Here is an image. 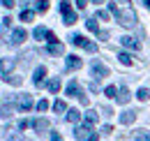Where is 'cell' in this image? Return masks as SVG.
Instances as JSON below:
<instances>
[{"mask_svg": "<svg viewBox=\"0 0 150 141\" xmlns=\"http://www.w3.org/2000/svg\"><path fill=\"white\" fill-rule=\"evenodd\" d=\"M69 42H72L74 46H81V49H86L88 53H95V51H97V44H95V42H88L86 37L79 35V33H74V35L69 37Z\"/></svg>", "mask_w": 150, "mask_h": 141, "instance_id": "obj_1", "label": "cell"}, {"mask_svg": "<svg viewBox=\"0 0 150 141\" xmlns=\"http://www.w3.org/2000/svg\"><path fill=\"white\" fill-rule=\"evenodd\" d=\"M118 23L125 26V28H134V26H136V14H134L132 9H122V12H120V19H118Z\"/></svg>", "mask_w": 150, "mask_h": 141, "instance_id": "obj_2", "label": "cell"}, {"mask_svg": "<svg viewBox=\"0 0 150 141\" xmlns=\"http://www.w3.org/2000/svg\"><path fill=\"white\" fill-rule=\"evenodd\" d=\"M60 14H62V19H65V23H67V26L76 23V14L72 12V7H69V2H67V0H65V2H60Z\"/></svg>", "mask_w": 150, "mask_h": 141, "instance_id": "obj_3", "label": "cell"}, {"mask_svg": "<svg viewBox=\"0 0 150 141\" xmlns=\"http://www.w3.org/2000/svg\"><path fill=\"white\" fill-rule=\"evenodd\" d=\"M93 76H95V79H104V76H109V67L102 65L99 60H95V63H93Z\"/></svg>", "mask_w": 150, "mask_h": 141, "instance_id": "obj_4", "label": "cell"}, {"mask_svg": "<svg viewBox=\"0 0 150 141\" xmlns=\"http://www.w3.org/2000/svg\"><path fill=\"white\" fill-rule=\"evenodd\" d=\"M90 134H93V132H90V125L86 123V125H79V127H76L74 130V139H90Z\"/></svg>", "mask_w": 150, "mask_h": 141, "instance_id": "obj_5", "label": "cell"}, {"mask_svg": "<svg viewBox=\"0 0 150 141\" xmlns=\"http://www.w3.org/2000/svg\"><path fill=\"white\" fill-rule=\"evenodd\" d=\"M83 65V60L79 58V56H67V60H65V70L72 72V70H79Z\"/></svg>", "mask_w": 150, "mask_h": 141, "instance_id": "obj_6", "label": "cell"}, {"mask_svg": "<svg viewBox=\"0 0 150 141\" xmlns=\"http://www.w3.org/2000/svg\"><path fill=\"white\" fill-rule=\"evenodd\" d=\"M25 37H28V33H25L23 28H16V30L12 33V44H14V46H19V44L25 42Z\"/></svg>", "mask_w": 150, "mask_h": 141, "instance_id": "obj_7", "label": "cell"}, {"mask_svg": "<svg viewBox=\"0 0 150 141\" xmlns=\"http://www.w3.org/2000/svg\"><path fill=\"white\" fill-rule=\"evenodd\" d=\"M44 76H46V67H44V65H39L37 70H35V74H33V83H35L37 88L44 83Z\"/></svg>", "mask_w": 150, "mask_h": 141, "instance_id": "obj_8", "label": "cell"}, {"mask_svg": "<svg viewBox=\"0 0 150 141\" xmlns=\"http://www.w3.org/2000/svg\"><path fill=\"white\" fill-rule=\"evenodd\" d=\"M120 44H122L125 49H129V51H139V42H136L134 37H129V35L120 37Z\"/></svg>", "mask_w": 150, "mask_h": 141, "instance_id": "obj_9", "label": "cell"}, {"mask_svg": "<svg viewBox=\"0 0 150 141\" xmlns=\"http://www.w3.org/2000/svg\"><path fill=\"white\" fill-rule=\"evenodd\" d=\"M79 93H81V88H79V81H69L67 83V88H65V95H69V97H79Z\"/></svg>", "mask_w": 150, "mask_h": 141, "instance_id": "obj_10", "label": "cell"}, {"mask_svg": "<svg viewBox=\"0 0 150 141\" xmlns=\"http://www.w3.org/2000/svg\"><path fill=\"white\" fill-rule=\"evenodd\" d=\"M12 116H14V106H12V104H2V109H0V118H2V120H9Z\"/></svg>", "mask_w": 150, "mask_h": 141, "instance_id": "obj_11", "label": "cell"}, {"mask_svg": "<svg viewBox=\"0 0 150 141\" xmlns=\"http://www.w3.org/2000/svg\"><path fill=\"white\" fill-rule=\"evenodd\" d=\"M115 100H118L120 104H127V102H129V100H132L129 90H127V88H120V90H118V95H115Z\"/></svg>", "mask_w": 150, "mask_h": 141, "instance_id": "obj_12", "label": "cell"}, {"mask_svg": "<svg viewBox=\"0 0 150 141\" xmlns=\"http://www.w3.org/2000/svg\"><path fill=\"white\" fill-rule=\"evenodd\" d=\"M12 70H14V60H12V58L0 60V72H2V74H9Z\"/></svg>", "mask_w": 150, "mask_h": 141, "instance_id": "obj_13", "label": "cell"}, {"mask_svg": "<svg viewBox=\"0 0 150 141\" xmlns=\"http://www.w3.org/2000/svg\"><path fill=\"white\" fill-rule=\"evenodd\" d=\"M19 109L21 111H30L33 109V100H30V95H23L19 100Z\"/></svg>", "mask_w": 150, "mask_h": 141, "instance_id": "obj_14", "label": "cell"}, {"mask_svg": "<svg viewBox=\"0 0 150 141\" xmlns=\"http://www.w3.org/2000/svg\"><path fill=\"white\" fill-rule=\"evenodd\" d=\"M136 120V113L134 111H125V113H120V123L122 125H132Z\"/></svg>", "mask_w": 150, "mask_h": 141, "instance_id": "obj_15", "label": "cell"}, {"mask_svg": "<svg viewBox=\"0 0 150 141\" xmlns=\"http://www.w3.org/2000/svg\"><path fill=\"white\" fill-rule=\"evenodd\" d=\"M49 53L60 56V53H65V46H62V44H58V42H49Z\"/></svg>", "mask_w": 150, "mask_h": 141, "instance_id": "obj_16", "label": "cell"}, {"mask_svg": "<svg viewBox=\"0 0 150 141\" xmlns=\"http://www.w3.org/2000/svg\"><path fill=\"white\" fill-rule=\"evenodd\" d=\"M118 60H120L122 65H127V67H132V63H134V60H132V53H127V51L118 53Z\"/></svg>", "mask_w": 150, "mask_h": 141, "instance_id": "obj_17", "label": "cell"}, {"mask_svg": "<svg viewBox=\"0 0 150 141\" xmlns=\"http://www.w3.org/2000/svg\"><path fill=\"white\" fill-rule=\"evenodd\" d=\"M2 79H5L7 83H12V86H21V83H23V79H21V76H16V74H5Z\"/></svg>", "mask_w": 150, "mask_h": 141, "instance_id": "obj_18", "label": "cell"}, {"mask_svg": "<svg viewBox=\"0 0 150 141\" xmlns=\"http://www.w3.org/2000/svg\"><path fill=\"white\" fill-rule=\"evenodd\" d=\"M33 127H35L37 132H44V130H49V120H46V118H37V120L33 123Z\"/></svg>", "mask_w": 150, "mask_h": 141, "instance_id": "obj_19", "label": "cell"}, {"mask_svg": "<svg viewBox=\"0 0 150 141\" xmlns=\"http://www.w3.org/2000/svg\"><path fill=\"white\" fill-rule=\"evenodd\" d=\"M67 120H69V123H79V120H81L79 109H67Z\"/></svg>", "mask_w": 150, "mask_h": 141, "instance_id": "obj_20", "label": "cell"}, {"mask_svg": "<svg viewBox=\"0 0 150 141\" xmlns=\"http://www.w3.org/2000/svg\"><path fill=\"white\" fill-rule=\"evenodd\" d=\"M35 9H37L39 14L49 12V0H37V2H35Z\"/></svg>", "mask_w": 150, "mask_h": 141, "instance_id": "obj_21", "label": "cell"}, {"mask_svg": "<svg viewBox=\"0 0 150 141\" xmlns=\"http://www.w3.org/2000/svg\"><path fill=\"white\" fill-rule=\"evenodd\" d=\"M86 28H88L90 33H95V35H97V33H99V26H97V19H90V21H86Z\"/></svg>", "mask_w": 150, "mask_h": 141, "instance_id": "obj_22", "label": "cell"}, {"mask_svg": "<svg viewBox=\"0 0 150 141\" xmlns=\"http://www.w3.org/2000/svg\"><path fill=\"white\" fill-rule=\"evenodd\" d=\"M86 123L90 125V127L97 123V111H86Z\"/></svg>", "mask_w": 150, "mask_h": 141, "instance_id": "obj_23", "label": "cell"}, {"mask_svg": "<svg viewBox=\"0 0 150 141\" xmlns=\"http://www.w3.org/2000/svg\"><path fill=\"white\" fill-rule=\"evenodd\" d=\"M33 35H35V39H39V42H42V39H46L49 30H46V28H35V33H33Z\"/></svg>", "mask_w": 150, "mask_h": 141, "instance_id": "obj_24", "label": "cell"}, {"mask_svg": "<svg viewBox=\"0 0 150 141\" xmlns=\"http://www.w3.org/2000/svg\"><path fill=\"white\" fill-rule=\"evenodd\" d=\"M136 97H139L141 102H146V100H150V90L148 88H141L139 93H136Z\"/></svg>", "mask_w": 150, "mask_h": 141, "instance_id": "obj_25", "label": "cell"}, {"mask_svg": "<svg viewBox=\"0 0 150 141\" xmlns=\"http://www.w3.org/2000/svg\"><path fill=\"white\" fill-rule=\"evenodd\" d=\"M49 90H51V93H58V90H60V79H51V81H49Z\"/></svg>", "mask_w": 150, "mask_h": 141, "instance_id": "obj_26", "label": "cell"}, {"mask_svg": "<svg viewBox=\"0 0 150 141\" xmlns=\"http://www.w3.org/2000/svg\"><path fill=\"white\" fill-rule=\"evenodd\" d=\"M109 12H111L115 19H120V7H118L115 2H109Z\"/></svg>", "mask_w": 150, "mask_h": 141, "instance_id": "obj_27", "label": "cell"}, {"mask_svg": "<svg viewBox=\"0 0 150 141\" xmlns=\"http://www.w3.org/2000/svg\"><path fill=\"white\" fill-rule=\"evenodd\" d=\"M134 139H141V141H150V132H146V130H141V132H136V134H134Z\"/></svg>", "mask_w": 150, "mask_h": 141, "instance_id": "obj_28", "label": "cell"}, {"mask_svg": "<svg viewBox=\"0 0 150 141\" xmlns=\"http://www.w3.org/2000/svg\"><path fill=\"white\" fill-rule=\"evenodd\" d=\"M104 95H106V97H115V95H118V88H115V86H106V88H104Z\"/></svg>", "mask_w": 150, "mask_h": 141, "instance_id": "obj_29", "label": "cell"}, {"mask_svg": "<svg viewBox=\"0 0 150 141\" xmlns=\"http://www.w3.org/2000/svg\"><path fill=\"white\" fill-rule=\"evenodd\" d=\"M33 16H35V14H33L30 9H21V21H33Z\"/></svg>", "mask_w": 150, "mask_h": 141, "instance_id": "obj_30", "label": "cell"}, {"mask_svg": "<svg viewBox=\"0 0 150 141\" xmlns=\"http://www.w3.org/2000/svg\"><path fill=\"white\" fill-rule=\"evenodd\" d=\"M53 109H56L58 113H62V111H65V109H67V104H65V102H62V100H58L56 104H53Z\"/></svg>", "mask_w": 150, "mask_h": 141, "instance_id": "obj_31", "label": "cell"}, {"mask_svg": "<svg viewBox=\"0 0 150 141\" xmlns=\"http://www.w3.org/2000/svg\"><path fill=\"white\" fill-rule=\"evenodd\" d=\"M97 19H99V21H109V12H106V9H99V12H97Z\"/></svg>", "mask_w": 150, "mask_h": 141, "instance_id": "obj_32", "label": "cell"}, {"mask_svg": "<svg viewBox=\"0 0 150 141\" xmlns=\"http://www.w3.org/2000/svg\"><path fill=\"white\" fill-rule=\"evenodd\" d=\"M46 109H49V102H46V100H39L37 102V111H46Z\"/></svg>", "mask_w": 150, "mask_h": 141, "instance_id": "obj_33", "label": "cell"}, {"mask_svg": "<svg viewBox=\"0 0 150 141\" xmlns=\"http://www.w3.org/2000/svg\"><path fill=\"white\" fill-rule=\"evenodd\" d=\"M0 5H2V7H7V9H12L16 2H14V0H0Z\"/></svg>", "mask_w": 150, "mask_h": 141, "instance_id": "obj_34", "label": "cell"}, {"mask_svg": "<svg viewBox=\"0 0 150 141\" xmlns=\"http://www.w3.org/2000/svg\"><path fill=\"white\" fill-rule=\"evenodd\" d=\"M86 5H88V0H76V7H79V9H83Z\"/></svg>", "mask_w": 150, "mask_h": 141, "instance_id": "obj_35", "label": "cell"}, {"mask_svg": "<svg viewBox=\"0 0 150 141\" xmlns=\"http://www.w3.org/2000/svg\"><path fill=\"white\" fill-rule=\"evenodd\" d=\"M2 26H5V28H9V26H12V19L5 16V19H2Z\"/></svg>", "mask_w": 150, "mask_h": 141, "instance_id": "obj_36", "label": "cell"}, {"mask_svg": "<svg viewBox=\"0 0 150 141\" xmlns=\"http://www.w3.org/2000/svg\"><path fill=\"white\" fill-rule=\"evenodd\" d=\"M102 132H104V134H109V132H113V127H111V125H104V127H102Z\"/></svg>", "mask_w": 150, "mask_h": 141, "instance_id": "obj_37", "label": "cell"}, {"mask_svg": "<svg viewBox=\"0 0 150 141\" xmlns=\"http://www.w3.org/2000/svg\"><path fill=\"white\" fill-rule=\"evenodd\" d=\"M143 2H146V7H148V9H150V0H143Z\"/></svg>", "mask_w": 150, "mask_h": 141, "instance_id": "obj_38", "label": "cell"}, {"mask_svg": "<svg viewBox=\"0 0 150 141\" xmlns=\"http://www.w3.org/2000/svg\"><path fill=\"white\" fill-rule=\"evenodd\" d=\"M93 2H97V5H102V2H104V0H93Z\"/></svg>", "mask_w": 150, "mask_h": 141, "instance_id": "obj_39", "label": "cell"}, {"mask_svg": "<svg viewBox=\"0 0 150 141\" xmlns=\"http://www.w3.org/2000/svg\"><path fill=\"white\" fill-rule=\"evenodd\" d=\"M2 42H5V37H2V35H0V44H2Z\"/></svg>", "mask_w": 150, "mask_h": 141, "instance_id": "obj_40", "label": "cell"}]
</instances>
